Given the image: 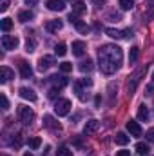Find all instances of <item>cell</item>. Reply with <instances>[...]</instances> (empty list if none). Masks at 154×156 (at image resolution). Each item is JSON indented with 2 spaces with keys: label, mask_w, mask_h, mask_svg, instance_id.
<instances>
[{
  "label": "cell",
  "mask_w": 154,
  "mask_h": 156,
  "mask_svg": "<svg viewBox=\"0 0 154 156\" xmlns=\"http://www.w3.org/2000/svg\"><path fill=\"white\" fill-rule=\"evenodd\" d=\"M114 142L118 144V145H127L129 142H131V136H127L125 133H118L114 138Z\"/></svg>",
  "instance_id": "44dd1931"
},
{
  "label": "cell",
  "mask_w": 154,
  "mask_h": 156,
  "mask_svg": "<svg viewBox=\"0 0 154 156\" xmlns=\"http://www.w3.org/2000/svg\"><path fill=\"white\" fill-rule=\"evenodd\" d=\"M80 83H82L83 87H91V85H93V80H91V78H82Z\"/></svg>",
  "instance_id": "8d00e7d4"
},
{
  "label": "cell",
  "mask_w": 154,
  "mask_h": 156,
  "mask_svg": "<svg viewBox=\"0 0 154 156\" xmlns=\"http://www.w3.org/2000/svg\"><path fill=\"white\" fill-rule=\"evenodd\" d=\"M136 83H138V78L131 76V80L127 82V93H129V94H132V93L136 91Z\"/></svg>",
  "instance_id": "d4e9b609"
},
{
  "label": "cell",
  "mask_w": 154,
  "mask_h": 156,
  "mask_svg": "<svg viewBox=\"0 0 154 156\" xmlns=\"http://www.w3.org/2000/svg\"><path fill=\"white\" fill-rule=\"evenodd\" d=\"M24 156H31V153H26V154H24Z\"/></svg>",
  "instance_id": "f6af8a7d"
},
{
  "label": "cell",
  "mask_w": 154,
  "mask_h": 156,
  "mask_svg": "<svg viewBox=\"0 0 154 156\" xmlns=\"http://www.w3.org/2000/svg\"><path fill=\"white\" fill-rule=\"evenodd\" d=\"M26 51H27V53H33V51H35V42H33V40L27 38V42H26Z\"/></svg>",
  "instance_id": "e575fe53"
},
{
  "label": "cell",
  "mask_w": 154,
  "mask_h": 156,
  "mask_svg": "<svg viewBox=\"0 0 154 156\" xmlns=\"http://www.w3.org/2000/svg\"><path fill=\"white\" fill-rule=\"evenodd\" d=\"M151 149H149V145L147 144H143V142H140V144H136V153L138 154H147Z\"/></svg>",
  "instance_id": "484cf974"
},
{
  "label": "cell",
  "mask_w": 154,
  "mask_h": 156,
  "mask_svg": "<svg viewBox=\"0 0 154 156\" xmlns=\"http://www.w3.org/2000/svg\"><path fill=\"white\" fill-rule=\"evenodd\" d=\"M98 129H100V122H98V120H89V122L83 125V134H85V136L94 134Z\"/></svg>",
  "instance_id": "52a82bcc"
},
{
  "label": "cell",
  "mask_w": 154,
  "mask_h": 156,
  "mask_svg": "<svg viewBox=\"0 0 154 156\" xmlns=\"http://www.w3.org/2000/svg\"><path fill=\"white\" fill-rule=\"evenodd\" d=\"M73 13L75 15H85L87 13V5H85V2H82V0H76L75 4H73Z\"/></svg>",
  "instance_id": "9a60e30c"
},
{
  "label": "cell",
  "mask_w": 154,
  "mask_h": 156,
  "mask_svg": "<svg viewBox=\"0 0 154 156\" xmlns=\"http://www.w3.org/2000/svg\"><path fill=\"white\" fill-rule=\"evenodd\" d=\"M0 98H2V109H4V111H7V109H9V100H7V96L2 93V94H0Z\"/></svg>",
  "instance_id": "836d02e7"
},
{
  "label": "cell",
  "mask_w": 154,
  "mask_h": 156,
  "mask_svg": "<svg viewBox=\"0 0 154 156\" xmlns=\"http://www.w3.org/2000/svg\"><path fill=\"white\" fill-rule=\"evenodd\" d=\"M93 67H94V66H93V60H91V58L82 60V62H80V66H78V69H80L82 73H91V71H93Z\"/></svg>",
  "instance_id": "ac0fdd59"
},
{
  "label": "cell",
  "mask_w": 154,
  "mask_h": 156,
  "mask_svg": "<svg viewBox=\"0 0 154 156\" xmlns=\"http://www.w3.org/2000/svg\"><path fill=\"white\" fill-rule=\"evenodd\" d=\"M58 94H60V89H58V87H53V89H49V93H47V96L53 98V100H54Z\"/></svg>",
  "instance_id": "d6a6232c"
},
{
  "label": "cell",
  "mask_w": 154,
  "mask_h": 156,
  "mask_svg": "<svg viewBox=\"0 0 154 156\" xmlns=\"http://www.w3.org/2000/svg\"><path fill=\"white\" fill-rule=\"evenodd\" d=\"M149 2H151V4H154V0H149Z\"/></svg>",
  "instance_id": "bcb514c9"
},
{
  "label": "cell",
  "mask_w": 154,
  "mask_h": 156,
  "mask_svg": "<svg viewBox=\"0 0 154 156\" xmlns=\"http://www.w3.org/2000/svg\"><path fill=\"white\" fill-rule=\"evenodd\" d=\"M64 27V22L62 20H49L47 24H45V29L49 31V33H54V31H60Z\"/></svg>",
  "instance_id": "5bb4252c"
},
{
  "label": "cell",
  "mask_w": 154,
  "mask_h": 156,
  "mask_svg": "<svg viewBox=\"0 0 154 156\" xmlns=\"http://www.w3.org/2000/svg\"><path fill=\"white\" fill-rule=\"evenodd\" d=\"M54 66V58L53 56H49V55H45V56H42L38 60V71H47L49 67H53Z\"/></svg>",
  "instance_id": "8992f818"
},
{
  "label": "cell",
  "mask_w": 154,
  "mask_h": 156,
  "mask_svg": "<svg viewBox=\"0 0 154 156\" xmlns=\"http://www.w3.org/2000/svg\"><path fill=\"white\" fill-rule=\"evenodd\" d=\"M18 94H20L24 100H29V102H35V100H37V93H35L33 89H29V87H20V89H18Z\"/></svg>",
  "instance_id": "9c48e42d"
},
{
  "label": "cell",
  "mask_w": 154,
  "mask_h": 156,
  "mask_svg": "<svg viewBox=\"0 0 154 156\" xmlns=\"http://www.w3.org/2000/svg\"><path fill=\"white\" fill-rule=\"evenodd\" d=\"M56 156H73V151L67 149V147H60V149L56 151Z\"/></svg>",
  "instance_id": "1f68e13d"
},
{
  "label": "cell",
  "mask_w": 154,
  "mask_h": 156,
  "mask_svg": "<svg viewBox=\"0 0 154 156\" xmlns=\"http://www.w3.org/2000/svg\"><path fill=\"white\" fill-rule=\"evenodd\" d=\"M60 71L62 73H71L73 71V64L71 62H62L60 64Z\"/></svg>",
  "instance_id": "4dcf8cb0"
},
{
  "label": "cell",
  "mask_w": 154,
  "mask_h": 156,
  "mask_svg": "<svg viewBox=\"0 0 154 156\" xmlns=\"http://www.w3.org/2000/svg\"><path fill=\"white\" fill-rule=\"evenodd\" d=\"M51 82H53V83H54V87H58V89H62V87H65V85H67V78L60 76V75H53V76H51Z\"/></svg>",
  "instance_id": "e0dca14e"
},
{
  "label": "cell",
  "mask_w": 154,
  "mask_h": 156,
  "mask_svg": "<svg viewBox=\"0 0 154 156\" xmlns=\"http://www.w3.org/2000/svg\"><path fill=\"white\" fill-rule=\"evenodd\" d=\"M18 44H20V40L16 38V37H11V35H4V37H2V47L7 49V51L16 49Z\"/></svg>",
  "instance_id": "277c9868"
},
{
  "label": "cell",
  "mask_w": 154,
  "mask_h": 156,
  "mask_svg": "<svg viewBox=\"0 0 154 156\" xmlns=\"http://www.w3.org/2000/svg\"><path fill=\"white\" fill-rule=\"evenodd\" d=\"M16 115H18V120H20L24 125H29V123L35 120V113H33V109L27 107V105H18Z\"/></svg>",
  "instance_id": "7a4b0ae2"
},
{
  "label": "cell",
  "mask_w": 154,
  "mask_h": 156,
  "mask_svg": "<svg viewBox=\"0 0 154 156\" xmlns=\"http://www.w3.org/2000/svg\"><path fill=\"white\" fill-rule=\"evenodd\" d=\"M69 22H71V24H73V26L76 27L80 33H87V26H85V24H83V22H82L80 18H78V15L71 13V15H69Z\"/></svg>",
  "instance_id": "ba28073f"
},
{
  "label": "cell",
  "mask_w": 154,
  "mask_h": 156,
  "mask_svg": "<svg viewBox=\"0 0 154 156\" xmlns=\"http://www.w3.org/2000/svg\"><path fill=\"white\" fill-rule=\"evenodd\" d=\"M75 93H76V96L82 100V102H85V100H87V96H85V94H83V91H82V83H80V82L75 83Z\"/></svg>",
  "instance_id": "4316f807"
},
{
  "label": "cell",
  "mask_w": 154,
  "mask_h": 156,
  "mask_svg": "<svg viewBox=\"0 0 154 156\" xmlns=\"http://www.w3.org/2000/svg\"><path fill=\"white\" fill-rule=\"evenodd\" d=\"M127 131L131 133V136H142V127H140V123L134 122V120H129V122H127Z\"/></svg>",
  "instance_id": "8fae6325"
},
{
  "label": "cell",
  "mask_w": 154,
  "mask_h": 156,
  "mask_svg": "<svg viewBox=\"0 0 154 156\" xmlns=\"http://www.w3.org/2000/svg\"><path fill=\"white\" fill-rule=\"evenodd\" d=\"M24 2H26V5H37L40 0H24Z\"/></svg>",
  "instance_id": "60d3db41"
},
{
  "label": "cell",
  "mask_w": 154,
  "mask_h": 156,
  "mask_svg": "<svg viewBox=\"0 0 154 156\" xmlns=\"http://www.w3.org/2000/svg\"><path fill=\"white\" fill-rule=\"evenodd\" d=\"M138 56H140V47H132L131 53H129V64H136Z\"/></svg>",
  "instance_id": "603a6c76"
},
{
  "label": "cell",
  "mask_w": 154,
  "mask_h": 156,
  "mask_svg": "<svg viewBox=\"0 0 154 156\" xmlns=\"http://www.w3.org/2000/svg\"><path fill=\"white\" fill-rule=\"evenodd\" d=\"M47 9L49 11H64L65 9V4H64V0H47Z\"/></svg>",
  "instance_id": "4fadbf2b"
},
{
  "label": "cell",
  "mask_w": 154,
  "mask_h": 156,
  "mask_svg": "<svg viewBox=\"0 0 154 156\" xmlns=\"http://www.w3.org/2000/svg\"><path fill=\"white\" fill-rule=\"evenodd\" d=\"M7 7H9V0H2L0 2V11H7Z\"/></svg>",
  "instance_id": "f35d334b"
},
{
  "label": "cell",
  "mask_w": 154,
  "mask_h": 156,
  "mask_svg": "<svg viewBox=\"0 0 154 156\" xmlns=\"http://www.w3.org/2000/svg\"><path fill=\"white\" fill-rule=\"evenodd\" d=\"M18 71H20V76L22 78H31L33 76V69H31V66L27 64V62H20L18 64Z\"/></svg>",
  "instance_id": "30bf717a"
},
{
  "label": "cell",
  "mask_w": 154,
  "mask_h": 156,
  "mask_svg": "<svg viewBox=\"0 0 154 156\" xmlns=\"http://www.w3.org/2000/svg\"><path fill=\"white\" fill-rule=\"evenodd\" d=\"M152 93H154V87L152 85H147V87H145V96H151Z\"/></svg>",
  "instance_id": "ab89813d"
},
{
  "label": "cell",
  "mask_w": 154,
  "mask_h": 156,
  "mask_svg": "<svg viewBox=\"0 0 154 156\" xmlns=\"http://www.w3.org/2000/svg\"><path fill=\"white\" fill-rule=\"evenodd\" d=\"M114 89H116V83H109V94H111V104L114 102Z\"/></svg>",
  "instance_id": "d590c367"
},
{
  "label": "cell",
  "mask_w": 154,
  "mask_h": 156,
  "mask_svg": "<svg viewBox=\"0 0 154 156\" xmlns=\"http://www.w3.org/2000/svg\"><path fill=\"white\" fill-rule=\"evenodd\" d=\"M138 118H140L142 122H147V120L151 118V113H149V109H147L145 104H142V105L138 107Z\"/></svg>",
  "instance_id": "d6986e66"
},
{
  "label": "cell",
  "mask_w": 154,
  "mask_h": 156,
  "mask_svg": "<svg viewBox=\"0 0 154 156\" xmlns=\"http://www.w3.org/2000/svg\"><path fill=\"white\" fill-rule=\"evenodd\" d=\"M152 82H154V73H152Z\"/></svg>",
  "instance_id": "7dc6e473"
},
{
  "label": "cell",
  "mask_w": 154,
  "mask_h": 156,
  "mask_svg": "<svg viewBox=\"0 0 154 156\" xmlns=\"http://www.w3.org/2000/svg\"><path fill=\"white\" fill-rule=\"evenodd\" d=\"M100 102H102V98H100V96H96V100H94V104H96V107L100 105Z\"/></svg>",
  "instance_id": "7bdbcfd3"
},
{
  "label": "cell",
  "mask_w": 154,
  "mask_h": 156,
  "mask_svg": "<svg viewBox=\"0 0 154 156\" xmlns=\"http://www.w3.org/2000/svg\"><path fill=\"white\" fill-rule=\"evenodd\" d=\"M145 136H147V140H149V142H154V127H151V129L145 133Z\"/></svg>",
  "instance_id": "74e56055"
},
{
  "label": "cell",
  "mask_w": 154,
  "mask_h": 156,
  "mask_svg": "<svg viewBox=\"0 0 154 156\" xmlns=\"http://www.w3.org/2000/svg\"><path fill=\"white\" fill-rule=\"evenodd\" d=\"M0 71H2V78H0V82H2V83L9 82L11 78L15 76V73H13V71H11L9 67H5V66H2V69H0Z\"/></svg>",
  "instance_id": "ffe728a7"
},
{
  "label": "cell",
  "mask_w": 154,
  "mask_h": 156,
  "mask_svg": "<svg viewBox=\"0 0 154 156\" xmlns=\"http://www.w3.org/2000/svg\"><path fill=\"white\" fill-rule=\"evenodd\" d=\"M40 145H42V138H38V136H35V138H31V140H29V147H31L33 151H37Z\"/></svg>",
  "instance_id": "f1b7e54d"
},
{
  "label": "cell",
  "mask_w": 154,
  "mask_h": 156,
  "mask_svg": "<svg viewBox=\"0 0 154 156\" xmlns=\"http://www.w3.org/2000/svg\"><path fill=\"white\" fill-rule=\"evenodd\" d=\"M69 111H71V102H69L67 98H58V100L54 102V113H56L58 116H67Z\"/></svg>",
  "instance_id": "3957f363"
},
{
  "label": "cell",
  "mask_w": 154,
  "mask_h": 156,
  "mask_svg": "<svg viewBox=\"0 0 154 156\" xmlns=\"http://www.w3.org/2000/svg\"><path fill=\"white\" fill-rule=\"evenodd\" d=\"M0 27H2V31H4V33L11 31V27H13V20H11V18H2V22H0Z\"/></svg>",
  "instance_id": "cb8c5ba5"
},
{
  "label": "cell",
  "mask_w": 154,
  "mask_h": 156,
  "mask_svg": "<svg viewBox=\"0 0 154 156\" xmlns=\"http://www.w3.org/2000/svg\"><path fill=\"white\" fill-rule=\"evenodd\" d=\"M75 144H76L78 147H80V145H82V140H80V138H75Z\"/></svg>",
  "instance_id": "ee69618b"
},
{
  "label": "cell",
  "mask_w": 154,
  "mask_h": 156,
  "mask_svg": "<svg viewBox=\"0 0 154 156\" xmlns=\"http://www.w3.org/2000/svg\"><path fill=\"white\" fill-rule=\"evenodd\" d=\"M2 156H7V154H2Z\"/></svg>",
  "instance_id": "c3c4849f"
},
{
  "label": "cell",
  "mask_w": 154,
  "mask_h": 156,
  "mask_svg": "<svg viewBox=\"0 0 154 156\" xmlns=\"http://www.w3.org/2000/svg\"><path fill=\"white\" fill-rule=\"evenodd\" d=\"M35 18V13L33 11H20L18 13V20L20 22H29V20H33Z\"/></svg>",
  "instance_id": "7402d4cb"
},
{
  "label": "cell",
  "mask_w": 154,
  "mask_h": 156,
  "mask_svg": "<svg viewBox=\"0 0 154 156\" xmlns=\"http://www.w3.org/2000/svg\"><path fill=\"white\" fill-rule=\"evenodd\" d=\"M105 33H107L111 38H116V40H120V38H129V37H132V31H131V29H125V31H118V29H113V27H107V29H105Z\"/></svg>",
  "instance_id": "5b68a950"
},
{
  "label": "cell",
  "mask_w": 154,
  "mask_h": 156,
  "mask_svg": "<svg viewBox=\"0 0 154 156\" xmlns=\"http://www.w3.org/2000/svg\"><path fill=\"white\" fill-rule=\"evenodd\" d=\"M54 53H56L58 56H64V55L67 53V45H65V44H58V45L54 47Z\"/></svg>",
  "instance_id": "f546056e"
},
{
  "label": "cell",
  "mask_w": 154,
  "mask_h": 156,
  "mask_svg": "<svg viewBox=\"0 0 154 156\" xmlns=\"http://www.w3.org/2000/svg\"><path fill=\"white\" fill-rule=\"evenodd\" d=\"M83 53H85V44H83L82 40L73 42V55H75V56H82Z\"/></svg>",
  "instance_id": "2e32d148"
},
{
  "label": "cell",
  "mask_w": 154,
  "mask_h": 156,
  "mask_svg": "<svg viewBox=\"0 0 154 156\" xmlns=\"http://www.w3.org/2000/svg\"><path fill=\"white\" fill-rule=\"evenodd\" d=\"M44 125H45L47 129H53V131H60V129H62V125H60L53 116H49V115L44 116Z\"/></svg>",
  "instance_id": "7c38bea8"
},
{
  "label": "cell",
  "mask_w": 154,
  "mask_h": 156,
  "mask_svg": "<svg viewBox=\"0 0 154 156\" xmlns=\"http://www.w3.org/2000/svg\"><path fill=\"white\" fill-rule=\"evenodd\" d=\"M118 4H120V7H121V9H125V11H129V9H132V7H134V0H120Z\"/></svg>",
  "instance_id": "83f0119b"
},
{
  "label": "cell",
  "mask_w": 154,
  "mask_h": 156,
  "mask_svg": "<svg viewBox=\"0 0 154 156\" xmlns=\"http://www.w3.org/2000/svg\"><path fill=\"white\" fill-rule=\"evenodd\" d=\"M121 47H118L116 44H105L98 49V60H100V71L103 75H114L121 66Z\"/></svg>",
  "instance_id": "6da1fadb"
},
{
  "label": "cell",
  "mask_w": 154,
  "mask_h": 156,
  "mask_svg": "<svg viewBox=\"0 0 154 156\" xmlns=\"http://www.w3.org/2000/svg\"><path fill=\"white\" fill-rule=\"evenodd\" d=\"M116 156H131V151H118Z\"/></svg>",
  "instance_id": "b9f144b4"
}]
</instances>
